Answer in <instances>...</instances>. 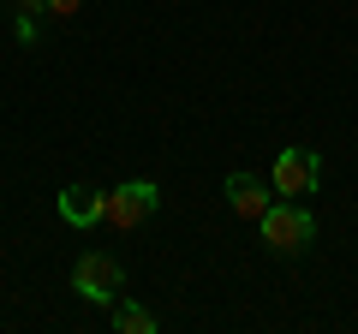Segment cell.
<instances>
[{
    "instance_id": "ba28073f",
    "label": "cell",
    "mask_w": 358,
    "mask_h": 334,
    "mask_svg": "<svg viewBox=\"0 0 358 334\" xmlns=\"http://www.w3.org/2000/svg\"><path fill=\"white\" fill-rule=\"evenodd\" d=\"M42 6H48V13H54V18H72V13H78V6H84V0H42Z\"/></svg>"
},
{
    "instance_id": "52a82bcc",
    "label": "cell",
    "mask_w": 358,
    "mask_h": 334,
    "mask_svg": "<svg viewBox=\"0 0 358 334\" xmlns=\"http://www.w3.org/2000/svg\"><path fill=\"white\" fill-rule=\"evenodd\" d=\"M114 328H120V334H155L162 322H155V310H143V305H120V298H114Z\"/></svg>"
},
{
    "instance_id": "277c9868",
    "label": "cell",
    "mask_w": 358,
    "mask_h": 334,
    "mask_svg": "<svg viewBox=\"0 0 358 334\" xmlns=\"http://www.w3.org/2000/svg\"><path fill=\"white\" fill-rule=\"evenodd\" d=\"M322 185L317 150H281L275 155V197H310Z\"/></svg>"
},
{
    "instance_id": "8992f818",
    "label": "cell",
    "mask_w": 358,
    "mask_h": 334,
    "mask_svg": "<svg viewBox=\"0 0 358 334\" xmlns=\"http://www.w3.org/2000/svg\"><path fill=\"white\" fill-rule=\"evenodd\" d=\"M268 203H275V185H263L257 173H227V209H233V215L257 221Z\"/></svg>"
},
{
    "instance_id": "5b68a950",
    "label": "cell",
    "mask_w": 358,
    "mask_h": 334,
    "mask_svg": "<svg viewBox=\"0 0 358 334\" xmlns=\"http://www.w3.org/2000/svg\"><path fill=\"white\" fill-rule=\"evenodd\" d=\"M60 221L66 227H96V221H108V191H96V185H66L60 191Z\"/></svg>"
},
{
    "instance_id": "6da1fadb",
    "label": "cell",
    "mask_w": 358,
    "mask_h": 334,
    "mask_svg": "<svg viewBox=\"0 0 358 334\" xmlns=\"http://www.w3.org/2000/svg\"><path fill=\"white\" fill-rule=\"evenodd\" d=\"M257 227H263V245L275 257H299V251L317 239V215H310L305 203H268L263 215H257Z\"/></svg>"
},
{
    "instance_id": "7a4b0ae2",
    "label": "cell",
    "mask_w": 358,
    "mask_h": 334,
    "mask_svg": "<svg viewBox=\"0 0 358 334\" xmlns=\"http://www.w3.org/2000/svg\"><path fill=\"white\" fill-rule=\"evenodd\" d=\"M72 293L84 298V305H114L120 293H126V269H120L114 251H84L72 269Z\"/></svg>"
},
{
    "instance_id": "3957f363",
    "label": "cell",
    "mask_w": 358,
    "mask_h": 334,
    "mask_svg": "<svg viewBox=\"0 0 358 334\" xmlns=\"http://www.w3.org/2000/svg\"><path fill=\"white\" fill-rule=\"evenodd\" d=\"M155 203H162V185H155V180H126V185H114V191H108V227H120V233L143 227V221L155 215Z\"/></svg>"
}]
</instances>
